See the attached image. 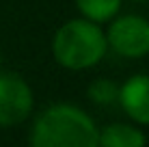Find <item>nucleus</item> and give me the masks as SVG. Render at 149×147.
I'll list each match as a JSON object with an SVG mask.
<instances>
[{"instance_id": "1", "label": "nucleus", "mask_w": 149, "mask_h": 147, "mask_svg": "<svg viewBox=\"0 0 149 147\" xmlns=\"http://www.w3.org/2000/svg\"><path fill=\"white\" fill-rule=\"evenodd\" d=\"M100 128L89 113L74 104H54L41 110L28 134L33 147H97Z\"/></svg>"}, {"instance_id": "2", "label": "nucleus", "mask_w": 149, "mask_h": 147, "mask_svg": "<svg viewBox=\"0 0 149 147\" xmlns=\"http://www.w3.org/2000/svg\"><path fill=\"white\" fill-rule=\"evenodd\" d=\"M108 52L106 33L100 24L86 17L69 20L54 33L52 39V54L54 61L65 69L84 72L95 67Z\"/></svg>"}, {"instance_id": "3", "label": "nucleus", "mask_w": 149, "mask_h": 147, "mask_svg": "<svg viewBox=\"0 0 149 147\" xmlns=\"http://www.w3.org/2000/svg\"><path fill=\"white\" fill-rule=\"evenodd\" d=\"M108 48L123 59H143L149 54V20L136 13L112 17L106 33Z\"/></svg>"}, {"instance_id": "4", "label": "nucleus", "mask_w": 149, "mask_h": 147, "mask_svg": "<svg viewBox=\"0 0 149 147\" xmlns=\"http://www.w3.org/2000/svg\"><path fill=\"white\" fill-rule=\"evenodd\" d=\"M35 106L33 89L22 76L0 72V128L24 123Z\"/></svg>"}, {"instance_id": "5", "label": "nucleus", "mask_w": 149, "mask_h": 147, "mask_svg": "<svg viewBox=\"0 0 149 147\" xmlns=\"http://www.w3.org/2000/svg\"><path fill=\"white\" fill-rule=\"evenodd\" d=\"M123 113L138 125H149V76L134 74L119 87L117 98Z\"/></svg>"}, {"instance_id": "6", "label": "nucleus", "mask_w": 149, "mask_h": 147, "mask_svg": "<svg viewBox=\"0 0 149 147\" xmlns=\"http://www.w3.org/2000/svg\"><path fill=\"white\" fill-rule=\"evenodd\" d=\"M147 143V134L130 123H110L100 128L97 145L102 147H141Z\"/></svg>"}, {"instance_id": "7", "label": "nucleus", "mask_w": 149, "mask_h": 147, "mask_svg": "<svg viewBox=\"0 0 149 147\" xmlns=\"http://www.w3.org/2000/svg\"><path fill=\"white\" fill-rule=\"evenodd\" d=\"M123 0H76V7L82 17L91 20L95 24L110 22L121 9Z\"/></svg>"}, {"instance_id": "8", "label": "nucleus", "mask_w": 149, "mask_h": 147, "mask_svg": "<svg viewBox=\"0 0 149 147\" xmlns=\"http://www.w3.org/2000/svg\"><path fill=\"white\" fill-rule=\"evenodd\" d=\"M86 95H89V100L97 106H110L119 98V84L112 82V80H106V78H97L89 84Z\"/></svg>"}, {"instance_id": "9", "label": "nucleus", "mask_w": 149, "mask_h": 147, "mask_svg": "<svg viewBox=\"0 0 149 147\" xmlns=\"http://www.w3.org/2000/svg\"><path fill=\"white\" fill-rule=\"evenodd\" d=\"M132 2H145V0H132Z\"/></svg>"}, {"instance_id": "10", "label": "nucleus", "mask_w": 149, "mask_h": 147, "mask_svg": "<svg viewBox=\"0 0 149 147\" xmlns=\"http://www.w3.org/2000/svg\"><path fill=\"white\" fill-rule=\"evenodd\" d=\"M0 63H2V50H0Z\"/></svg>"}]
</instances>
